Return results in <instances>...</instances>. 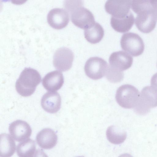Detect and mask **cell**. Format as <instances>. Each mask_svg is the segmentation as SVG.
<instances>
[{
	"label": "cell",
	"instance_id": "cell-13",
	"mask_svg": "<svg viewBox=\"0 0 157 157\" xmlns=\"http://www.w3.org/2000/svg\"><path fill=\"white\" fill-rule=\"evenodd\" d=\"M41 104L43 109L51 113H56L60 109L61 98L56 92H48L43 96Z\"/></svg>",
	"mask_w": 157,
	"mask_h": 157
},
{
	"label": "cell",
	"instance_id": "cell-26",
	"mask_svg": "<svg viewBox=\"0 0 157 157\" xmlns=\"http://www.w3.org/2000/svg\"><path fill=\"white\" fill-rule=\"evenodd\" d=\"M120 157H133L132 156H131L130 155L125 154H123L121 155Z\"/></svg>",
	"mask_w": 157,
	"mask_h": 157
},
{
	"label": "cell",
	"instance_id": "cell-15",
	"mask_svg": "<svg viewBox=\"0 0 157 157\" xmlns=\"http://www.w3.org/2000/svg\"><path fill=\"white\" fill-rule=\"evenodd\" d=\"M36 140L37 144L40 147L45 149H49L56 145L57 136L52 130L45 128L37 134Z\"/></svg>",
	"mask_w": 157,
	"mask_h": 157
},
{
	"label": "cell",
	"instance_id": "cell-4",
	"mask_svg": "<svg viewBox=\"0 0 157 157\" xmlns=\"http://www.w3.org/2000/svg\"><path fill=\"white\" fill-rule=\"evenodd\" d=\"M120 43L122 48L133 56L141 55L144 50V45L142 39L136 33L128 32L124 34Z\"/></svg>",
	"mask_w": 157,
	"mask_h": 157
},
{
	"label": "cell",
	"instance_id": "cell-12",
	"mask_svg": "<svg viewBox=\"0 0 157 157\" xmlns=\"http://www.w3.org/2000/svg\"><path fill=\"white\" fill-rule=\"evenodd\" d=\"M10 133L17 141H23L29 137L32 129L29 124L25 121L17 120L12 123L9 128Z\"/></svg>",
	"mask_w": 157,
	"mask_h": 157
},
{
	"label": "cell",
	"instance_id": "cell-19",
	"mask_svg": "<svg viewBox=\"0 0 157 157\" xmlns=\"http://www.w3.org/2000/svg\"><path fill=\"white\" fill-rule=\"evenodd\" d=\"M35 150V141L30 139L19 143L16 149L19 157H33Z\"/></svg>",
	"mask_w": 157,
	"mask_h": 157
},
{
	"label": "cell",
	"instance_id": "cell-17",
	"mask_svg": "<svg viewBox=\"0 0 157 157\" xmlns=\"http://www.w3.org/2000/svg\"><path fill=\"white\" fill-rule=\"evenodd\" d=\"M15 150V144L9 134L2 133L0 135V155L1 157H10Z\"/></svg>",
	"mask_w": 157,
	"mask_h": 157
},
{
	"label": "cell",
	"instance_id": "cell-23",
	"mask_svg": "<svg viewBox=\"0 0 157 157\" xmlns=\"http://www.w3.org/2000/svg\"><path fill=\"white\" fill-rule=\"evenodd\" d=\"M152 12L157 20V0H151Z\"/></svg>",
	"mask_w": 157,
	"mask_h": 157
},
{
	"label": "cell",
	"instance_id": "cell-16",
	"mask_svg": "<svg viewBox=\"0 0 157 157\" xmlns=\"http://www.w3.org/2000/svg\"><path fill=\"white\" fill-rule=\"evenodd\" d=\"M134 17L130 12L125 17L117 18L112 17L110 23L113 28L116 31L125 33L128 31L132 27L134 22Z\"/></svg>",
	"mask_w": 157,
	"mask_h": 157
},
{
	"label": "cell",
	"instance_id": "cell-11",
	"mask_svg": "<svg viewBox=\"0 0 157 157\" xmlns=\"http://www.w3.org/2000/svg\"><path fill=\"white\" fill-rule=\"evenodd\" d=\"M69 15L64 9L59 8L51 10L47 16L48 24L52 28L57 29L66 27L69 21Z\"/></svg>",
	"mask_w": 157,
	"mask_h": 157
},
{
	"label": "cell",
	"instance_id": "cell-10",
	"mask_svg": "<svg viewBox=\"0 0 157 157\" xmlns=\"http://www.w3.org/2000/svg\"><path fill=\"white\" fill-rule=\"evenodd\" d=\"M133 60V57L129 54L122 51L113 52L109 59V65L121 71L129 68L132 65Z\"/></svg>",
	"mask_w": 157,
	"mask_h": 157
},
{
	"label": "cell",
	"instance_id": "cell-25",
	"mask_svg": "<svg viewBox=\"0 0 157 157\" xmlns=\"http://www.w3.org/2000/svg\"><path fill=\"white\" fill-rule=\"evenodd\" d=\"M33 157H48L47 155L41 149H37Z\"/></svg>",
	"mask_w": 157,
	"mask_h": 157
},
{
	"label": "cell",
	"instance_id": "cell-22",
	"mask_svg": "<svg viewBox=\"0 0 157 157\" xmlns=\"http://www.w3.org/2000/svg\"><path fill=\"white\" fill-rule=\"evenodd\" d=\"M83 6V2L81 0H65L63 3L65 9L68 13Z\"/></svg>",
	"mask_w": 157,
	"mask_h": 157
},
{
	"label": "cell",
	"instance_id": "cell-1",
	"mask_svg": "<svg viewBox=\"0 0 157 157\" xmlns=\"http://www.w3.org/2000/svg\"><path fill=\"white\" fill-rule=\"evenodd\" d=\"M41 81L40 75L37 71L26 68L21 73L16 82V90L22 96H29L34 93Z\"/></svg>",
	"mask_w": 157,
	"mask_h": 157
},
{
	"label": "cell",
	"instance_id": "cell-9",
	"mask_svg": "<svg viewBox=\"0 0 157 157\" xmlns=\"http://www.w3.org/2000/svg\"><path fill=\"white\" fill-rule=\"evenodd\" d=\"M157 21L152 9L137 13L135 19V23L140 31L144 33H148L155 28Z\"/></svg>",
	"mask_w": 157,
	"mask_h": 157
},
{
	"label": "cell",
	"instance_id": "cell-20",
	"mask_svg": "<svg viewBox=\"0 0 157 157\" xmlns=\"http://www.w3.org/2000/svg\"><path fill=\"white\" fill-rule=\"evenodd\" d=\"M106 76L107 80L112 82H118L123 79L124 74L122 72L109 65L108 66Z\"/></svg>",
	"mask_w": 157,
	"mask_h": 157
},
{
	"label": "cell",
	"instance_id": "cell-6",
	"mask_svg": "<svg viewBox=\"0 0 157 157\" xmlns=\"http://www.w3.org/2000/svg\"><path fill=\"white\" fill-rule=\"evenodd\" d=\"M68 13L72 22L82 29H87L95 22L91 12L83 6L76 8Z\"/></svg>",
	"mask_w": 157,
	"mask_h": 157
},
{
	"label": "cell",
	"instance_id": "cell-7",
	"mask_svg": "<svg viewBox=\"0 0 157 157\" xmlns=\"http://www.w3.org/2000/svg\"><path fill=\"white\" fill-rule=\"evenodd\" d=\"M74 59V55L71 49L65 47L60 48L55 52L53 64L59 71H66L71 68Z\"/></svg>",
	"mask_w": 157,
	"mask_h": 157
},
{
	"label": "cell",
	"instance_id": "cell-5",
	"mask_svg": "<svg viewBox=\"0 0 157 157\" xmlns=\"http://www.w3.org/2000/svg\"><path fill=\"white\" fill-rule=\"evenodd\" d=\"M108 66L106 61L103 59L98 57H91L86 61L84 71L89 78L98 80L106 75Z\"/></svg>",
	"mask_w": 157,
	"mask_h": 157
},
{
	"label": "cell",
	"instance_id": "cell-24",
	"mask_svg": "<svg viewBox=\"0 0 157 157\" xmlns=\"http://www.w3.org/2000/svg\"><path fill=\"white\" fill-rule=\"evenodd\" d=\"M151 83V86L157 90V73L152 76Z\"/></svg>",
	"mask_w": 157,
	"mask_h": 157
},
{
	"label": "cell",
	"instance_id": "cell-21",
	"mask_svg": "<svg viewBox=\"0 0 157 157\" xmlns=\"http://www.w3.org/2000/svg\"><path fill=\"white\" fill-rule=\"evenodd\" d=\"M131 7L132 10L137 14L141 12L152 8L151 0L131 1Z\"/></svg>",
	"mask_w": 157,
	"mask_h": 157
},
{
	"label": "cell",
	"instance_id": "cell-8",
	"mask_svg": "<svg viewBox=\"0 0 157 157\" xmlns=\"http://www.w3.org/2000/svg\"><path fill=\"white\" fill-rule=\"evenodd\" d=\"M131 3V0H108L105 3V9L112 17L123 18L130 12Z\"/></svg>",
	"mask_w": 157,
	"mask_h": 157
},
{
	"label": "cell",
	"instance_id": "cell-2",
	"mask_svg": "<svg viewBox=\"0 0 157 157\" xmlns=\"http://www.w3.org/2000/svg\"><path fill=\"white\" fill-rule=\"evenodd\" d=\"M140 94L138 90L130 84H124L117 89L115 96L117 103L125 109L134 108L137 105Z\"/></svg>",
	"mask_w": 157,
	"mask_h": 157
},
{
	"label": "cell",
	"instance_id": "cell-14",
	"mask_svg": "<svg viewBox=\"0 0 157 157\" xmlns=\"http://www.w3.org/2000/svg\"><path fill=\"white\" fill-rule=\"evenodd\" d=\"M44 87L47 90L54 91L59 90L64 83V78L62 73L55 71L48 73L42 81Z\"/></svg>",
	"mask_w": 157,
	"mask_h": 157
},
{
	"label": "cell",
	"instance_id": "cell-3",
	"mask_svg": "<svg viewBox=\"0 0 157 157\" xmlns=\"http://www.w3.org/2000/svg\"><path fill=\"white\" fill-rule=\"evenodd\" d=\"M157 106V90L151 86L144 87L140 94L138 102L134 108L135 112L140 115L148 113L151 108Z\"/></svg>",
	"mask_w": 157,
	"mask_h": 157
},
{
	"label": "cell",
	"instance_id": "cell-18",
	"mask_svg": "<svg viewBox=\"0 0 157 157\" xmlns=\"http://www.w3.org/2000/svg\"><path fill=\"white\" fill-rule=\"evenodd\" d=\"M85 38L89 42L96 44L100 42L104 35V30L98 23H95L90 27L85 29L84 32Z\"/></svg>",
	"mask_w": 157,
	"mask_h": 157
}]
</instances>
